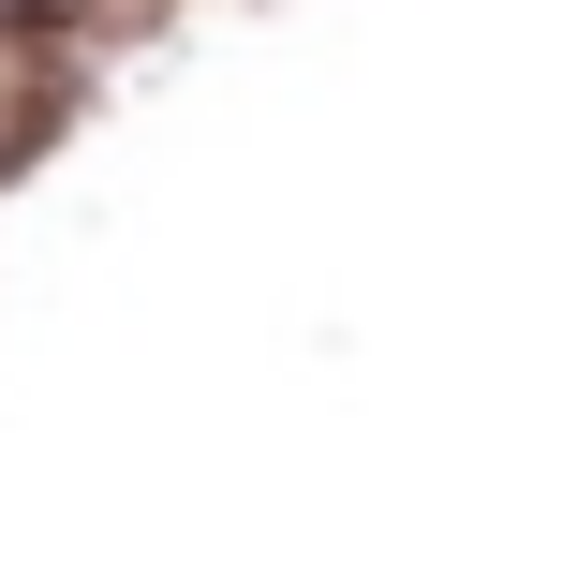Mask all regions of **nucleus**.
<instances>
[{"mask_svg": "<svg viewBox=\"0 0 563 563\" xmlns=\"http://www.w3.org/2000/svg\"><path fill=\"white\" fill-rule=\"evenodd\" d=\"M45 15H75V0H0V30H45Z\"/></svg>", "mask_w": 563, "mask_h": 563, "instance_id": "1", "label": "nucleus"}]
</instances>
